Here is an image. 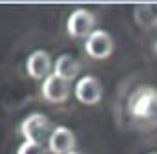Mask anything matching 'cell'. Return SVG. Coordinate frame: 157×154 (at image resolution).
<instances>
[{
	"instance_id": "8992f818",
	"label": "cell",
	"mask_w": 157,
	"mask_h": 154,
	"mask_svg": "<svg viewBox=\"0 0 157 154\" xmlns=\"http://www.w3.org/2000/svg\"><path fill=\"white\" fill-rule=\"evenodd\" d=\"M46 147H48V152H51V154H70V152H73L75 147H77L75 132H73L70 127H66V125H57V127H53Z\"/></svg>"
},
{
	"instance_id": "9c48e42d",
	"label": "cell",
	"mask_w": 157,
	"mask_h": 154,
	"mask_svg": "<svg viewBox=\"0 0 157 154\" xmlns=\"http://www.w3.org/2000/svg\"><path fill=\"white\" fill-rule=\"evenodd\" d=\"M53 74L57 77H60V79H64L66 83H71L80 74V63H78L73 55L62 53L53 63Z\"/></svg>"
},
{
	"instance_id": "5bb4252c",
	"label": "cell",
	"mask_w": 157,
	"mask_h": 154,
	"mask_svg": "<svg viewBox=\"0 0 157 154\" xmlns=\"http://www.w3.org/2000/svg\"><path fill=\"white\" fill-rule=\"evenodd\" d=\"M150 154H157V152H150Z\"/></svg>"
},
{
	"instance_id": "5b68a950",
	"label": "cell",
	"mask_w": 157,
	"mask_h": 154,
	"mask_svg": "<svg viewBox=\"0 0 157 154\" xmlns=\"http://www.w3.org/2000/svg\"><path fill=\"white\" fill-rule=\"evenodd\" d=\"M115 42L113 37L106 30H95L90 37L84 40V51L88 57L95 61H104L113 53Z\"/></svg>"
},
{
	"instance_id": "3957f363",
	"label": "cell",
	"mask_w": 157,
	"mask_h": 154,
	"mask_svg": "<svg viewBox=\"0 0 157 154\" xmlns=\"http://www.w3.org/2000/svg\"><path fill=\"white\" fill-rule=\"evenodd\" d=\"M97 26V17L93 11L86 7H75L66 20V31L71 38H86L95 31Z\"/></svg>"
},
{
	"instance_id": "8fae6325",
	"label": "cell",
	"mask_w": 157,
	"mask_h": 154,
	"mask_svg": "<svg viewBox=\"0 0 157 154\" xmlns=\"http://www.w3.org/2000/svg\"><path fill=\"white\" fill-rule=\"evenodd\" d=\"M17 154H48V151L44 149V145L31 143V141H22L17 149Z\"/></svg>"
},
{
	"instance_id": "6da1fadb",
	"label": "cell",
	"mask_w": 157,
	"mask_h": 154,
	"mask_svg": "<svg viewBox=\"0 0 157 154\" xmlns=\"http://www.w3.org/2000/svg\"><path fill=\"white\" fill-rule=\"evenodd\" d=\"M128 116L141 130L157 128V86L141 84L128 97Z\"/></svg>"
},
{
	"instance_id": "4fadbf2b",
	"label": "cell",
	"mask_w": 157,
	"mask_h": 154,
	"mask_svg": "<svg viewBox=\"0 0 157 154\" xmlns=\"http://www.w3.org/2000/svg\"><path fill=\"white\" fill-rule=\"evenodd\" d=\"M155 53H157V38H155Z\"/></svg>"
},
{
	"instance_id": "7c38bea8",
	"label": "cell",
	"mask_w": 157,
	"mask_h": 154,
	"mask_svg": "<svg viewBox=\"0 0 157 154\" xmlns=\"http://www.w3.org/2000/svg\"><path fill=\"white\" fill-rule=\"evenodd\" d=\"M70 154H82V152H77V151H73V152H70Z\"/></svg>"
},
{
	"instance_id": "277c9868",
	"label": "cell",
	"mask_w": 157,
	"mask_h": 154,
	"mask_svg": "<svg viewBox=\"0 0 157 154\" xmlns=\"http://www.w3.org/2000/svg\"><path fill=\"white\" fill-rule=\"evenodd\" d=\"M73 92H75V97H77L78 103H82L86 107L99 105L102 95H104L102 83L95 75H82L80 79H77Z\"/></svg>"
},
{
	"instance_id": "ba28073f",
	"label": "cell",
	"mask_w": 157,
	"mask_h": 154,
	"mask_svg": "<svg viewBox=\"0 0 157 154\" xmlns=\"http://www.w3.org/2000/svg\"><path fill=\"white\" fill-rule=\"evenodd\" d=\"M26 72L35 81H44L53 74V61L46 50H35L26 59Z\"/></svg>"
},
{
	"instance_id": "30bf717a",
	"label": "cell",
	"mask_w": 157,
	"mask_h": 154,
	"mask_svg": "<svg viewBox=\"0 0 157 154\" xmlns=\"http://www.w3.org/2000/svg\"><path fill=\"white\" fill-rule=\"evenodd\" d=\"M135 24L143 30H154L157 28V4H141L133 9Z\"/></svg>"
},
{
	"instance_id": "52a82bcc",
	"label": "cell",
	"mask_w": 157,
	"mask_h": 154,
	"mask_svg": "<svg viewBox=\"0 0 157 154\" xmlns=\"http://www.w3.org/2000/svg\"><path fill=\"white\" fill-rule=\"evenodd\" d=\"M71 83H66L64 79L57 77L55 74L48 75L42 81V86H40V94L42 97L48 101V103H66L70 99V94H71Z\"/></svg>"
},
{
	"instance_id": "7a4b0ae2",
	"label": "cell",
	"mask_w": 157,
	"mask_h": 154,
	"mask_svg": "<svg viewBox=\"0 0 157 154\" xmlns=\"http://www.w3.org/2000/svg\"><path fill=\"white\" fill-rule=\"evenodd\" d=\"M24 141H31V143H39L44 145L49 140V134L53 130L51 121L48 119V116H44L42 112H31L28 114L18 127Z\"/></svg>"
}]
</instances>
